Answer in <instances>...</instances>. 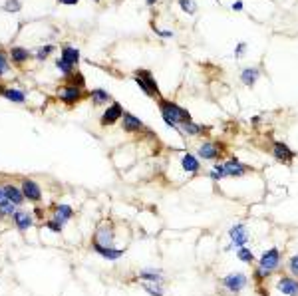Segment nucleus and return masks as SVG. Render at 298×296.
<instances>
[{
    "instance_id": "obj_1",
    "label": "nucleus",
    "mask_w": 298,
    "mask_h": 296,
    "mask_svg": "<svg viewBox=\"0 0 298 296\" xmlns=\"http://www.w3.org/2000/svg\"><path fill=\"white\" fill-rule=\"evenodd\" d=\"M282 264V252L280 248L272 247V248H266L258 258H256V264H254V270H252V280L256 284H264Z\"/></svg>"
},
{
    "instance_id": "obj_2",
    "label": "nucleus",
    "mask_w": 298,
    "mask_h": 296,
    "mask_svg": "<svg viewBox=\"0 0 298 296\" xmlns=\"http://www.w3.org/2000/svg\"><path fill=\"white\" fill-rule=\"evenodd\" d=\"M157 105H159V113H161L163 123H165L167 127H171V129H179L183 123H187V121L193 119L191 113H189V109L181 107L179 103H175V101H171V99L159 98V99H157Z\"/></svg>"
},
{
    "instance_id": "obj_3",
    "label": "nucleus",
    "mask_w": 298,
    "mask_h": 296,
    "mask_svg": "<svg viewBox=\"0 0 298 296\" xmlns=\"http://www.w3.org/2000/svg\"><path fill=\"white\" fill-rule=\"evenodd\" d=\"M133 82L139 86V90L147 96V98H161V94H159V86H157V80L153 78V74L149 72V70H145V68H139V70H135V74H133Z\"/></svg>"
},
{
    "instance_id": "obj_4",
    "label": "nucleus",
    "mask_w": 298,
    "mask_h": 296,
    "mask_svg": "<svg viewBox=\"0 0 298 296\" xmlns=\"http://www.w3.org/2000/svg\"><path fill=\"white\" fill-rule=\"evenodd\" d=\"M223 153H225V143H221V141L207 139L197 147V157L203 161H215L217 163L223 157Z\"/></svg>"
},
{
    "instance_id": "obj_5",
    "label": "nucleus",
    "mask_w": 298,
    "mask_h": 296,
    "mask_svg": "<svg viewBox=\"0 0 298 296\" xmlns=\"http://www.w3.org/2000/svg\"><path fill=\"white\" fill-rule=\"evenodd\" d=\"M94 243L103 247H113L115 243V225L111 219H103L94 231Z\"/></svg>"
},
{
    "instance_id": "obj_6",
    "label": "nucleus",
    "mask_w": 298,
    "mask_h": 296,
    "mask_svg": "<svg viewBox=\"0 0 298 296\" xmlns=\"http://www.w3.org/2000/svg\"><path fill=\"white\" fill-rule=\"evenodd\" d=\"M247 284H248V276H247L245 272H241V270L229 272V274H225V276L221 278V286H223L229 294H239V292H243V290L247 288Z\"/></svg>"
},
{
    "instance_id": "obj_7",
    "label": "nucleus",
    "mask_w": 298,
    "mask_h": 296,
    "mask_svg": "<svg viewBox=\"0 0 298 296\" xmlns=\"http://www.w3.org/2000/svg\"><path fill=\"white\" fill-rule=\"evenodd\" d=\"M219 163H221V169H223L225 179H227V177L239 179V177H245V175L250 171V167H248L247 163H243L241 159H237V157H229V159L219 161Z\"/></svg>"
},
{
    "instance_id": "obj_8",
    "label": "nucleus",
    "mask_w": 298,
    "mask_h": 296,
    "mask_svg": "<svg viewBox=\"0 0 298 296\" xmlns=\"http://www.w3.org/2000/svg\"><path fill=\"white\" fill-rule=\"evenodd\" d=\"M270 153H272V157H274L278 163H282V165H290V163L296 159V151L290 149V145L284 143V141H272V143H270Z\"/></svg>"
},
{
    "instance_id": "obj_9",
    "label": "nucleus",
    "mask_w": 298,
    "mask_h": 296,
    "mask_svg": "<svg viewBox=\"0 0 298 296\" xmlns=\"http://www.w3.org/2000/svg\"><path fill=\"white\" fill-rule=\"evenodd\" d=\"M20 189H22L26 201L36 203V205L42 201V187L38 185V181L30 179V177H22V179H20Z\"/></svg>"
},
{
    "instance_id": "obj_10",
    "label": "nucleus",
    "mask_w": 298,
    "mask_h": 296,
    "mask_svg": "<svg viewBox=\"0 0 298 296\" xmlns=\"http://www.w3.org/2000/svg\"><path fill=\"white\" fill-rule=\"evenodd\" d=\"M229 239H231V245L235 248H241V247H247L248 241H250V235H248V229L245 223H235L231 229H229Z\"/></svg>"
},
{
    "instance_id": "obj_11",
    "label": "nucleus",
    "mask_w": 298,
    "mask_h": 296,
    "mask_svg": "<svg viewBox=\"0 0 298 296\" xmlns=\"http://www.w3.org/2000/svg\"><path fill=\"white\" fill-rule=\"evenodd\" d=\"M84 90L82 88H76V86H70V84H64V88L58 92V99L66 105H76L78 101L84 99Z\"/></svg>"
},
{
    "instance_id": "obj_12",
    "label": "nucleus",
    "mask_w": 298,
    "mask_h": 296,
    "mask_svg": "<svg viewBox=\"0 0 298 296\" xmlns=\"http://www.w3.org/2000/svg\"><path fill=\"white\" fill-rule=\"evenodd\" d=\"M121 117H123V107H121L117 101H111V103L105 107V111L101 113L99 125H101V127H109V125L117 123Z\"/></svg>"
},
{
    "instance_id": "obj_13",
    "label": "nucleus",
    "mask_w": 298,
    "mask_h": 296,
    "mask_svg": "<svg viewBox=\"0 0 298 296\" xmlns=\"http://www.w3.org/2000/svg\"><path fill=\"white\" fill-rule=\"evenodd\" d=\"M179 165H181V171H183L187 177H195V175L201 173V159H199L195 153H189V151L183 153Z\"/></svg>"
},
{
    "instance_id": "obj_14",
    "label": "nucleus",
    "mask_w": 298,
    "mask_h": 296,
    "mask_svg": "<svg viewBox=\"0 0 298 296\" xmlns=\"http://www.w3.org/2000/svg\"><path fill=\"white\" fill-rule=\"evenodd\" d=\"M276 290H278L282 296H298V278H294V276H290V274L278 276V280H276Z\"/></svg>"
},
{
    "instance_id": "obj_15",
    "label": "nucleus",
    "mask_w": 298,
    "mask_h": 296,
    "mask_svg": "<svg viewBox=\"0 0 298 296\" xmlns=\"http://www.w3.org/2000/svg\"><path fill=\"white\" fill-rule=\"evenodd\" d=\"M92 248H94V252H96V254H99L101 258L111 260V262L119 260V258L125 254V248H117V247H103V245H98V243H92Z\"/></svg>"
},
{
    "instance_id": "obj_16",
    "label": "nucleus",
    "mask_w": 298,
    "mask_h": 296,
    "mask_svg": "<svg viewBox=\"0 0 298 296\" xmlns=\"http://www.w3.org/2000/svg\"><path fill=\"white\" fill-rule=\"evenodd\" d=\"M2 189H4V193H6V197H8V201H10L12 205H16V207H22V205L26 203V197H24L22 189H20L18 185H14L12 181H8V183H2Z\"/></svg>"
},
{
    "instance_id": "obj_17",
    "label": "nucleus",
    "mask_w": 298,
    "mask_h": 296,
    "mask_svg": "<svg viewBox=\"0 0 298 296\" xmlns=\"http://www.w3.org/2000/svg\"><path fill=\"white\" fill-rule=\"evenodd\" d=\"M12 221H14V225H16V229L18 231H28V229H32V225H34V217H32V213L30 211H26V209H22V207H18L16 209V213H14V217H12Z\"/></svg>"
},
{
    "instance_id": "obj_18",
    "label": "nucleus",
    "mask_w": 298,
    "mask_h": 296,
    "mask_svg": "<svg viewBox=\"0 0 298 296\" xmlns=\"http://www.w3.org/2000/svg\"><path fill=\"white\" fill-rule=\"evenodd\" d=\"M121 127H123V131H125V133H139V131H143V129H145L143 121H141L139 117H135L133 113H129V111H123Z\"/></svg>"
},
{
    "instance_id": "obj_19",
    "label": "nucleus",
    "mask_w": 298,
    "mask_h": 296,
    "mask_svg": "<svg viewBox=\"0 0 298 296\" xmlns=\"http://www.w3.org/2000/svg\"><path fill=\"white\" fill-rule=\"evenodd\" d=\"M8 58L12 60V64L22 66V64H26L28 60H32V58H34V54H32L30 50L22 48V46H12V48L8 50Z\"/></svg>"
},
{
    "instance_id": "obj_20",
    "label": "nucleus",
    "mask_w": 298,
    "mask_h": 296,
    "mask_svg": "<svg viewBox=\"0 0 298 296\" xmlns=\"http://www.w3.org/2000/svg\"><path fill=\"white\" fill-rule=\"evenodd\" d=\"M52 219H56L58 223L66 225L68 221L74 219V209L66 203H60V205H54V211H52Z\"/></svg>"
},
{
    "instance_id": "obj_21",
    "label": "nucleus",
    "mask_w": 298,
    "mask_h": 296,
    "mask_svg": "<svg viewBox=\"0 0 298 296\" xmlns=\"http://www.w3.org/2000/svg\"><path fill=\"white\" fill-rule=\"evenodd\" d=\"M258 78H260V70H258L256 66H248V68H243V70H241V82H243V86H247V88H252V86L258 82Z\"/></svg>"
},
{
    "instance_id": "obj_22",
    "label": "nucleus",
    "mask_w": 298,
    "mask_h": 296,
    "mask_svg": "<svg viewBox=\"0 0 298 296\" xmlns=\"http://www.w3.org/2000/svg\"><path fill=\"white\" fill-rule=\"evenodd\" d=\"M88 98L92 99L94 105H109V101H113V99H111V94H109L107 90H103V88H94V90L88 94Z\"/></svg>"
},
{
    "instance_id": "obj_23",
    "label": "nucleus",
    "mask_w": 298,
    "mask_h": 296,
    "mask_svg": "<svg viewBox=\"0 0 298 296\" xmlns=\"http://www.w3.org/2000/svg\"><path fill=\"white\" fill-rule=\"evenodd\" d=\"M0 96H2L4 99H8V101H12V103H26V94L22 90L12 88V86L0 88Z\"/></svg>"
},
{
    "instance_id": "obj_24",
    "label": "nucleus",
    "mask_w": 298,
    "mask_h": 296,
    "mask_svg": "<svg viewBox=\"0 0 298 296\" xmlns=\"http://www.w3.org/2000/svg\"><path fill=\"white\" fill-rule=\"evenodd\" d=\"M139 280L141 282H159V284H163L165 282V276H163V272L161 270H157V268H143V270H139Z\"/></svg>"
},
{
    "instance_id": "obj_25",
    "label": "nucleus",
    "mask_w": 298,
    "mask_h": 296,
    "mask_svg": "<svg viewBox=\"0 0 298 296\" xmlns=\"http://www.w3.org/2000/svg\"><path fill=\"white\" fill-rule=\"evenodd\" d=\"M60 58L64 60V62H68L70 66H78L80 64V50L78 48H74V46H64L62 50H60Z\"/></svg>"
},
{
    "instance_id": "obj_26",
    "label": "nucleus",
    "mask_w": 298,
    "mask_h": 296,
    "mask_svg": "<svg viewBox=\"0 0 298 296\" xmlns=\"http://www.w3.org/2000/svg\"><path fill=\"white\" fill-rule=\"evenodd\" d=\"M181 135H187V137H199V135H203V131H205V127L201 125V123H195L193 119L191 121H187V123H183L179 129H177Z\"/></svg>"
},
{
    "instance_id": "obj_27",
    "label": "nucleus",
    "mask_w": 298,
    "mask_h": 296,
    "mask_svg": "<svg viewBox=\"0 0 298 296\" xmlns=\"http://www.w3.org/2000/svg\"><path fill=\"white\" fill-rule=\"evenodd\" d=\"M237 258H239L241 262H245V264H256V256H254V252H252L248 247L237 248Z\"/></svg>"
},
{
    "instance_id": "obj_28",
    "label": "nucleus",
    "mask_w": 298,
    "mask_h": 296,
    "mask_svg": "<svg viewBox=\"0 0 298 296\" xmlns=\"http://www.w3.org/2000/svg\"><path fill=\"white\" fill-rule=\"evenodd\" d=\"M141 284H143V290L149 296H165V288L159 282H141Z\"/></svg>"
},
{
    "instance_id": "obj_29",
    "label": "nucleus",
    "mask_w": 298,
    "mask_h": 296,
    "mask_svg": "<svg viewBox=\"0 0 298 296\" xmlns=\"http://www.w3.org/2000/svg\"><path fill=\"white\" fill-rule=\"evenodd\" d=\"M286 268H288V274H290V276L298 278V252H294V254H290V256L286 258Z\"/></svg>"
},
{
    "instance_id": "obj_30",
    "label": "nucleus",
    "mask_w": 298,
    "mask_h": 296,
    "mask_svg": "<svg viewBox=\"0 0 298 296\" xmlns=\"http://www.w3.org/2000/svg\"><path fill=\"white\" fill-rule=\"evenodd\" d=\"M56 68H58V72H60L64 78H68V76H72L74 72H78V70H74V66H70L68 62H64L62 58L56 60Z\"/></svg>"
},
{
    "instance_id": "obj_31",
    "label": "nucleus",
    "mask_w": 298,
    "mask_h": 296,
    "mask_svg": "<svg viewBox=\"0 0 298 296\" xmlns=\"http://www.w3.org/2000/svg\"><path fill=\"white\" fill-rule=\"evenodd\" d=\"M66 84H70V86H76V88H86V80H84V76L80 74V72H74L72 76H68L66 78Z\"/></svg>"
},
{
    "instance_id": "obj_32",
    "label": "nucleus",
    "mask_w": 298,
    "mask_h": 296,
    "mask_svg": "<svg viewBox=\"0 0 298 296\" xmlns=\"http://www.w3.org/2000/svg\"><path fill=\"white\" fill-rule=\"evenodd\" d=\"M56 50V46H52V44H46V46H42V48H38L36 52H34V58L36 60H46L52 52Z\"/></svg>"
},
{
    "instance_id": "obj_33",
    "label": "nucleus",
    "mask_w": 298,
    "mask_h": 296,
    "mask_svg": "<svg viewBox=\"0 0 298 296\" xmlns=\"http://www.w3.org/2000/svg\"><path fill=\"white\" fill-rule=\"evenodd\" d=\"M179 8L187 14H195L197 12V2L195 0H179Z\"/></svg>"
},
{
    "instance_id": "obj_34",
    "label": "nucleus",
    "mask_w": 298,
    "mask_h": 296,
    "mask_svg": "<svg viewBox=\"0 0 298 296\" xmlns=\"http://www.w3.org/2000/svg\"><path fill=\"white\" fill-rule=\"evenodd\" d=\"M8 60H10L8 54H4L2 50H0V78L10 72V62H8Z\"/></svg>"
},
{
    "instance_id": "obj_35",
    "label": "nucleus",
    "mask_w": 298,
    "mask_h": 296,
    "mask_svg": "<svg viewBox=\"0 0 298 296\" xmlns=\"http://www.w3.org/2000/svg\"><path fill=\"white\" fill-rule=\"evenodd\" d=\"M4 12H20L22 10V4H20V0H6L4 6H2Z\"/></svg>"
},
{
    "instance_id": "obj_36",
    "label": "nucleus",
    "mask_w": 298,
    "mask_h": 296,
    "mask_svg": "<svg viewBox=\"0 0 298 296\" xmlns=\"http://www.w3.org/2000/svg\"><path fill=\"white\" fill-rule=\"evenodd\" d=\"M44 227H46V229H50V231H52V233H56V235H60V233H62V229H64V225H62V223H58L56 219H48V221L44 223Z\"/></svg>"
},
{
    "instance_id": "obj_37",
    "label": "nucleus",
    "mask_w": 298,
    "mask_h": 296,
    "mask_svg": "<svg viewBox=\"0 0 298 296\" xmlns=\"http://www.w3.org/2000/svg\"><path fill=\"white\" fill-rule=\"evenodd\" d=\"M151 28L155 30V34H157V36H161V38H165V40H167V38H173V36H175V34L171 32V30H161V28H157V26H155V22H151Z\"/></svg>"
},
{
    "instance_id": "obj_38",
    "label": "nucleus",
    "mask_w": 298,
    "mask_h": 296,
    "mask_svg": "<svg viewBox=\"0 0 298 296\" xmlns=\"http://www.w3.org/2000/svg\"><path fill=\"white\" fill-rule=\"evenodd\" d=\"M245 52H247V42H239L237 44V48H235V58L239 60V58H243L245 56Z\"/></svg>"
},
{
    "instance_id": "obj_39",
    "label": "nucleus",
    "mask_w": 298,
    "mask_h": 296,
    "mask_svg": "<svg viewBox=\"0 0 298 296\" xmlns=\"http://www.w3.org/2000/svg\"><path fill=\"white\" fill-rule=\"evenodd\" d=\"M8 205H10V201H8V197H6L4 189H2V183H0V209H2V207H8Z\"/></svg>"
},
{
    "instance_id": "obj_40",
    "label": "nucleus",
    "mask_w": 298,
    "mask_h": 296,
    "mask_svg": "<svg viewBox=\"0 0 298 296\" xmlns=\"http://www.w3.org/2000/svg\"><path fill=\"white\" fill-rule=\"evenodd\" d=\"M235 12H241L243 8H245V4H243V0H237V2H233V6H231Z\"/></svg>"
},
{
    "instance_id": "obj_41",
    "label": "nucleus",
    "mask_w": 298,
    "mask_h": 296,
    "mask_svg": "<svg viewBox=\"0 0 298 296\" xmlns=\"http://www.w3.org/2000/svg\"><path fill=\"white\" fill-rule=\"evenodd\" d=\"M80 0H58V4H64V6H76Z\"/></svg>"
},
{
    "instance_id": "obj_42",
    "label": "nucleus",
    "mask_w": 298,
    "mask_h": 296,
    "mask_svg": "<svg viewBox=\"0 0 298 296\" xmlns=\"http://www.w3.org/2000/svg\"><path fill=\"white\" fill-rule=\"evenodd\" d=\"M258 123H260V115H254V117H252V125H254V127H256V125H258Z\"/></svg>"
},
{
    "instance_id": "obj_43",
    "label": "nucleus",
    "mask_w": 298,
    "mask_h": 296,
    "mask_svg": "<svg viewBox=\"0 0 298 296\" xmlns=\"http://www.w3.org/2000/svg\"><path fill=\"white\" fill-rule=\"evenodd\" d=\"M155 2H157V0H147V6H153Z\"/></svg>"
},
{
    "instance_id": "obj_44",
    "label": "nucleus",
    "mask_w": 298,
    "mask_h": 296,
    "mask_svg": "<svg viewBox=\"0 0 298 296\" xmlns=\"http://www.w3.org/2000/svg\"><path fill=\"white\" fill-rule=\"evenodd\" d=\"M94 2H101V0H94Z\"/></svg>"
}]
</instances>
